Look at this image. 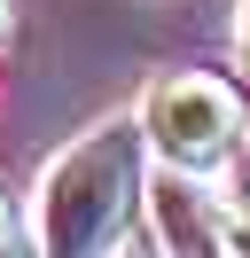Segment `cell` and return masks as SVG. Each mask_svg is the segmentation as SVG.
I'll return each instance as SVG.
<instances>
[{
	"label": "cell",
	"mask_w": 250,
	"mask_h": 258,
	"mask_svg": "<svg viewBox=\"0 0 250 258\" xmlns=\"http://www.w3.org/2000/svg\"><path fill=\"white\" fill-rule=\"evenodd\" d=\"M141 141H149V125L109 117L47 164V180H39V250L47 258H102L125 235L133 196H141Z\"/></svg>",
	"instance_id": "6da1fadb"
},
{
	"label": "cell",
	"mask_w": 250,
	"mask_h": 258,
	"mask_svg": "<svg viewBox=\"0 0 250 258\" xmlns=\"http://www.w3.org/2000/svg\"><path fill=\"white\" fill-rule=\"evenodd\" d=\"M141 125H149V141L164 149L180 172H211V164L234 149V133H242V102H234L227 79L180 71V79H164V86L149 94Z\"/></svg>",
	"instance_id": "7a4b0ae2"
},
{
	"label": "cell",
	"mask_w": 250,
	"mask_h": 258,
	"mask_svg": "<svg viewBox=\"0 0 250 258\" xmlns=\"http://www.w3.org/2000/svg\"><path fill=\"white\" fill-rule=\"evenodd\" d=\"M234 32H242V63H250V0H242V24H234Z\"/></svg>",
	"instance_id": "8992f818"
},
{
	"label": "cell",
	"mask_w": 250,
	"mask_h": 258,
	"mask_svg": "<svg viewBox=\"0 0 250 258\" xmlns=\"http://www.w3.org/2000/svg\"><path fill=\"white\" fill-rule=\"evenodd\" d=\"M133 258H141V250H133Z\"/></svg>",
	"instance_id": "ba28073f"
},
{
	"label": "cell",
	"mask_w": 250,
	"mask_h": 258,
	"mask_svg": "<svg viewBox=\"0 0 250 258\" xmlns=\"http://www.w3.org/2000/svg\"><path fill=\"white\" fill-rule=\"evenodd\" d=\"M227 258H250V196L227 204Z\"/></svg>",
	"instance_id": "277c9868"
},
{
	"label": "cell",
	"mask_w": 250,
	"mask_h": 258,
	"mask_svg": "<svg viewBox=\"0 0 250 258\" xmlns=\"http://www.w3.org/2000/svg\"><path fill=\"white\" fill-rule=\"evenodd\" d=\"M0 39H8V0H0Z\"/></svg>",
	"instance_id": "52a82bcc"
},
{
	"label": "cell",
	"mask_w": 250,
	"mask_h": 258,
	"mask_svg": "<svg viewBox=\"0 0 250 258\" xmlns=\"http://www.w3.org/2000/svg\"><path fill=\"white\" fill-rule=\"evenodd\" d=\"M156 227H164V242L180 258H227V204H211V196H203L196 180H180V172L156 188Z\"/></svg>",
	"instance_id": "3957f363"
},
{
	"label": "cell",
	"mask_w": 250,
	"mask_h": 258,
	"mask_svg": "<svg viewBox=\"0 0 250 258\" xmlns=\"http://www.w3.org/2000/svg\"><path fill=\"white\" fill-rule=\"evenodd\" d=\"M0 250H16V219H8V204H0Z\"/></svg>",
	"instance_id": "5b68a950"
}]
</instances>
